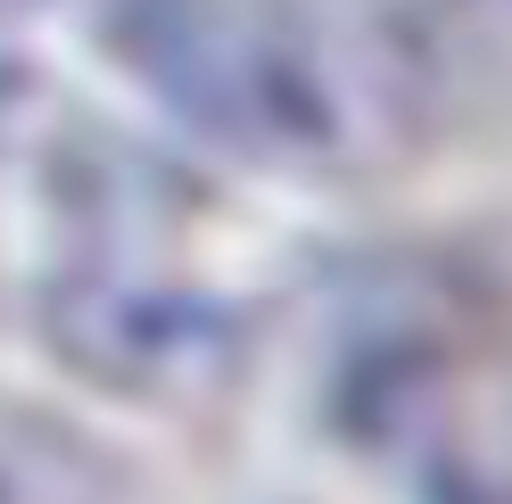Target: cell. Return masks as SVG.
Listing matches in <instances>:
<instances>
[{
    "label": "cell",
    "mask_w": 512,
    "mask_h": 504,
    "mask_svg": "<svg viewBox=\"0 0 512 504\" xmlns=\"http://www.w3.org/2000/svg\"><path fill=\"white\" fill-rule=\"evenodd\" d=\"M0 504H108V496L91 455H75L58 430L0 414Z\"/></svg>",
    "instance_id": "cell-1"
},
{
    "label": "cell",
    "mask_w": 512,
    "mask_h": 504,
    "mask_svg": "<svg viewBox=\"0 0 512 504\" xmlns=\"http://www.w3.org/2000/svg\"><path fill=\"white\" fill-rule=\"evenodd\" d=\"M9 25H17V0H0V50H9Z\"/></svg>",
    "instance_id": "cell-2"
}]
</instances>
